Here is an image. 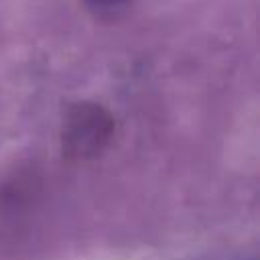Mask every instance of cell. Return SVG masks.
<instances>
[{"label":"cell","mask_w":260,"mask_h":260,"mask_svg":"<svg viewBox=\"0 0 260 260\" xmlns=\"http://www.w3.org/2000/svg\"><path fill=\"white\" fill-rule=\"evenodd\" d=\"M116 130L114 116L100 104L79 102L65 114L61 130V152L69 162L98 158L112 142Z\"/></svg>","instance_id":"obj_1"},{"label":"cell","mask_w":260,"mask_h":260,"mask_svg":"<svg viewBox=\"0 0 260 260\" xmlns=\"http://www.w3.org/2000/svg\"><path fill=\"white\" fill-rule=\"evenodd\" d=\"M128 2H132V0H87V4L98 10H114V8L126 6Z\"/></svg>","instance_id":"obj_2"}]
</instances>
